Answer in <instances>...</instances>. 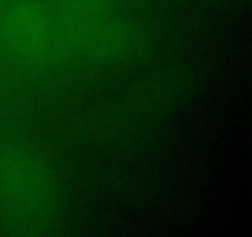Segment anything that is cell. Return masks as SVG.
Returning a JSON list of instances; mask_svg holds the SVG:
<instances>
[{
	"mask_svg": "<svg viewBox=\"0 0 252 237\" xmlns=\"http://www.w3.org/2000/svg\"><path fill=\"white\" fill-rule=\"evenodd\" d=\"M0 35L25 55H40L52 42V30L35 8H13L0 20Z\"/></svg>",
	"mask_w": 252,
	"mask_h": 237,
	"instance_id": "6da1fadb",
	"label": "cell"
}]
</instances>
